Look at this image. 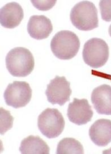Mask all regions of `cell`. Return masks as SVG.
I'll return each mask as SVG.
<instances>
[{
	"label": "cell",
	"mask_w": 111,
	"mask_h": 154,
	"mask_svg": "<svg viewBox=\"0 0 111 154\" xmlns=\"http://www.w3.org/2000/svg\"><path fill=\"white\" fill-rule=\"evenodd\" d=\"M6 66L12 76L26 77L34 70L35 60L30 50L24 47H15L7 54Z\"/></svg>",
	"instance_id": "obj_1"
},
{
	"label": "cell",
	"mask_w": 111,
	"mask_h": 154,
	"mask_svg": "<svg viewBox=\"0 0 111 154\" xmlns=\"http://www.w3.org/2000/svg\"><path fill=\"white\" fill-rule=\"evenodd\" d=\"M72 24L82 31H90L99 26L98 11L90 1H83L77 3L70 12Z\"/></svg>",
	"instance_id": "obj_2"
},
{
	"label": "cell",
	"mask_w": 111,
	"mask_h": 154,
	"mask_svg": "<svg viewBox=\"0 0 111 154\" xmlns=\"http://www.w3.org/2000/svg\"><path fill=\"white\" fill-rule=\"evenodd\" d=\"M50 45L51 50L56 57L61 60H70L78 52L80 41L73 32L62 30L53 37Z\"/></svg>",
	"instance_id": "obj_3"
},
{
	"label": "cell",
	"mask_w": 111,
	"mask_h": 154,
	"mask_svg": "<svg viewBox=\"0 0 111 154\" xmlns=\"http://www.w3.org/2000/svg\"><path fill=\"white\" fill-rule=\"evenodd\" d=\"M86 64L93 68L104 66L110 55L109 47L103 39L94 38L86 42L82 52Z\"/></svg>",
	"instance_id": "obj_4"
},
{
	"label": "cell",
	"mask_w": 111,
	"mask_h": 154,
	"mask_svg": "<svg viewBox=\"0 0 111 154\" xmlns=\"http://www.w3.org/2000/svg\"><path fill=\"white\" fill-rule=\"evenodd\" d=\"M65 125L64 118L57 109H46L38 119V128L41 133L48 138H55L60 135Z\"/></svg>",
	"instance_id": "obj_5"
},
{
	"label": "cell",
	"mask_w": 111,
	"mask_h": 154,
	"mask_svg": "<svg viewBox=\"0 0 111 154\" xmlns=\"http://www.w3.org/2000/svg\"><path fill=\"white\" fill-rule=\"evenodd\" d=\"M5 103L13 108H22L30 103L32 97V89L25 82L15 81L10 83L4 94Z\"/></svg>",
	"instance_id": "obj_6"
},
{
	"label": "cell",
	"mask_w": 111,
	"mask_h": 154,
	"mask_svg": "<svg viewBox=\"0 0 111 154\" xmlns=\"http://www.w3.org/2000/svg\"><path fill=\"white\" fill-rule=\"evenodd\" d=\"M45 93L49 103L63 106L70 100V84L65 77L57 76L47 85Z\"/></svg>",
	"instance_id": "obj_7"
},
{
	"label": "cell",
	"mask_w": 111,
	"mask_h": 154,
	"mask_svg": "<svg viewBox=\"0 0 111 154\" xmlns=\"http://www.w3.org/2000/svg\"><path fill=\"white\" fill-rule=\"evenodd\" d=\"M94 113L87 99L75 98L69 104L67 116L69 121L77 125H83L91 121Z\"/></svg>",
	"instance_id": "obj_8"
},
{
	"label": "cell",
	"mask_w": 111,
	"mask_h": 154,
	"mask_svg": "<svg viewBox=\"0 0 111 154\" xmlns=\"http://www.w3.org/2000/svg\"><path fill=\"white\" fill-rule=\"evenodd\" d=\"M24 17L23 10L17 2H11L0 9L1 25L7 29H14L20 25Z\"/></svg>",
	"instance_id": "obj_9"
},
{
	"label": "cell",
	"mask_w": 111,
	"mask_h": 154,
	"mask_svg": "<svg viewBox=\"0 0 111 154\" xmlns=\"http://www.w3.org/2000/svg\"><path fill=\"white\" fill-rule=\"evenodd\" d=\"M89 136L96 146H107L111 142V120L100 119L96 121L89 129Z\"/></svg>",
	"instance_id": "obj_10"
},
{
	"label": "cell",
	"mask_w": 111,
	"mask_h": 154,
	"mask_svg": "<svg viewBox=\"0 0 111 154\" xmlns=\"http://www.w3.org/2000/svg\"><path fill=\"white\" fill-rule=\"evenodd\" d=\"M91 102L96 112L111 115V87L103 84L95 88L91 93Z\"/></svg>",
	"instance_id": "obj_11"
},
{
	"label": "cell",
	"mask_w": 111,
	"mask_h": 154,
	"mask_svg": "<svg viewBox=\"0 0 111 154\" xmlns=\"http://www.w3.org/2000/svg\"><path fill=\"white\" fill-rule=\"evenodd\" d=\"M52 30L51 20L46 16H31L27 24L28 33L31 38L37 40L47 38Z\"/></svg>",
	"instance_id": "obj_12"
},
{
	"label": "cell",
	"mask_w": 111,
	"mask_h": 154,
	"mask_svg": "<svg viewBox=\"0 0 111 154\" xmlns=\"http://www.w3.org/2000/svg\"><path fill=\"white\" fill-rule=\"evenodd\" d=\"M20 151L23 154H48L50 149L39 137L30 135L22 140Z\"/></svg>",
	"instance_id": "obj_13"
},
{
	"label": "cell",
	"mask_w": 111,
	"mask_h": 154,
	"mask_svg": "<svg viewBox=\"0 0 111 154\" xmlns=\"http://www.w3.org/2000/svg\"><path fill=\"white\" fill-rule=\"evenodd\" d=\"M84 149L82 144L72 138L62 139L57 145L56 154H82Z\"/></svg>",
	"instance_id": "obj_14"
},
{
	"label": "cell",
	"mask_w": 111,
	"mask_h": 154,
	"mask_svg": "<svg viewBox=\"0 0 111 154\" xmlns=\"http://www.w3.org/2000/svg\"><path fill=\"white\" fill-rule=\"evenodd\" d=\"M14 118L10 112L0 108V134L3 135L13 126Z\"/></svg>",
	"instance_id": "obj_15"
},
{
	"label": "cell",
	"mask_w": 111,
	"mask_h": 154,
	"mask_svg": "<svg viewBox=\"0 0 111 154\" xmlns=\"http://www.w3.org/2000/svg\"><path fill=\"white\" fill-rule=\"evenodd\" d=\"M99 8L103 20L106 22H111V0L100 1L99 2Z\"/></svg>",
	"instance_id": "obj_16"
},
{
	"label": "cell",
	"mask_w": 111,
	"mask_h": 154,
	"mask_svg": "<svg viewBox=\"0 0 111 154\" xmlns=\"http://www.w3.org/2000/svg\"><path fill=\"white\" fill-rule=\"evenodd\" d=\"M34 6L38 10L46 11L53 7L56 3V1H31Z\"/></svg>",
	"instance_id": "obj_17"
},
{
	"label": "cell",
	"mask_w": 111,
	"mask_h": 154,
	"mask_svg": "<svg viewBox=\"0 0 111 154\" xmlns=\"http://www.w3.org/2000/svg\"><path fill=\"white\" fill-rule=\"evenodd\" d=\"M108 32H109V34L111 37V25L109 27V29H108Z\"/></svg>",
	"instance_id": "obj_18"
}]
</instances>
